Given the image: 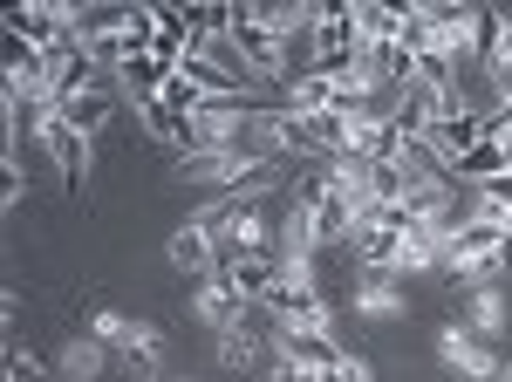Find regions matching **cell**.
<instances>
[{"label":"cell","mask_w":512,"mask_h":382,"mask_svg":"<svg viewBox=\"0 0 512 382\" xmlns=\"http://www.w3.org/2000/svg\"><path fill=\"white\" fill-rule=\"evenodd\" d=\"M7 382H55V362H41L35 348H7Z\"/></svg>","instance_id":"cell-14"},{"label":"cell","mask_w":512,"mask_h":382,"mask_svg":"<svg viewBox=\"0 0 512 382\" xmlns=\"http://www.w3.org/2000/svg\"><path fill=\"white\" fill-rule=\"evenodd\" d=\"M506 321H512L506 287H472V294H465V328H472L478 342H492V348H499V335H506Z\"/></svg>","instance_id":"cell-10"},{"label":"cell","mask_w":512,"mask_h":382,"mask_svg":"<svg viewBox=\"0 0 512 382\" xmlns=\"http://www.w3.org/2000/svg\"><path fill=\"white\" fill-rule=\"evenodd\" d=\"M117 82H103V89H89V96H76V103H62V123H69V130H76V137H89V144H96V137H103V123H110V110H117Z\"/></svg>","instance_id":"cell-11"},{"label":"cell","mask_w":512,"mask_h":382,"mask_svg":"<svg viewBox=\"0 0 512 382\" xmlns=\"http://www.w3.org/2000/svg\"><path fill=\"white\" fill-rule=\"evenodd\" d=\"M164 253H171V267L192 273V280H212V273H219V239H212V226H205L198 212L171 232V246H164Z\"/></svg>","instance_id":"cell-4"},{"label":"cell","mask_w":512,"mask_h":382,"mask_svg":"<svg viewBox=\"0 0 512 382\" xmlns=\"http://www.w3.org/2000/svg\"><path fill=\"white\" fill-rule=\"evenodd\" d=\"M192 314H198V328H205V335H233V328L246 321V314H253V307H246V301L233 294V287H226V280L212 273V280H198Z\"/></svg>","instance_id":"cell-6"},{"label":"cell","mask_w":512,"mask_h":382,"mask_svg":"<svg viewBox=\"0 0 512 382\" xmlns=\"http://www.w3.org/2000/svg\"><path fill=\"white\" fill-rule=\"evenodd\" d=\"M7 35H21V41H35V48H55V41H69L76 35V7L62 0H21V7H7Z\"/></svg>","instance_id":"cell-3"},{"label":"cell","mask_w":512,"mask_h":382,"mask_svg":"<svg viewBox=\"0 0 512 382\" xmlns=\"http://www.w3.org/2000/svg\"><path fill=\"white\" fill-rule=\"evenodd\" d=\"M130 321H137V314H123V307H103V301L89 307V335H96V342L110 348V355H117V342L130 335Z\"/></svg>","instance_id":"cell-13"},{"label":"cell","mask_w":512,"mask_h":382,"mask_svg":"<svg viewBox=\"0 0 512 382\" xmlns=\"http://www.w3.org/2000/svg\"><path fill=\"white\" fill-rule=\"evenodd\" d=\"M499 151H506V178H512V130H499Z\"/></svg>","instance_id":"cell-18"},{"label":"cell","mask_w":512,"mask_h":382,"mask_svg":"<svg viewBox=\"0 0 512 382\" xmlns=\"http://www.w3.org/2000/svg\"><path fill=\"white\" fill-rule=\"evenodd\" d=\"M164 382H178V376H164Z\"/></svg>","instance_id":"cell-20"},{"label":"cell","mask_w":512,"mask_h":382,"mask_svg":"<svg viewBox=\"0 0 512 382\" xmlns=\"http://www.w3.org/2000/svg\"><path fill=\"white\" fill-rule=\"evenodd\" d=\"M472 212L478 219H492L499 232H512V178H492V185L472 191Z\"/></svg>","instance_id":"cell-12"},{"label":"cell","mask_w":512,"mask_h":382,"mask_svg":"<svg viewBox=\"0 0 512 382\" xmlns=\"http://www.w3.org/2000/svg\"><path fill=\"white\" fill-rule=\"evenodd\" d=\"M499 382H512V362H506V376H499Z\"/></svg>","instance_id":"cell-19"},{"label":"cell","mask_w":512,"mask_h":382,"mask_svg":"<svg viewBox=\"0 0 512 382\" xmlns=\"http://www.w3.org/2000/svg\"><path fill=\"white\" fill-rule=\"evenodd\" d=\"M355 314H369V321H403V314H410L403 280H396V273H355Z\"/></svg>","instance_id":"cell-7"},{"label":"cell","mask_w":512,"mask_h":382,"mask_svg":"<svg viewBox=\"0 0 512 382\" xmlns=\"http://www.w3.org/2000/svg\"><path fill=\"white\" fill-rule=\"evenodd\" d=\"M437 362H444L451 376H465V382H499V376H506L499 348L478 342L465 321H444V328H437Z\"/></svg>","instance_id":"cell-2"},{"label":"cell","mask_w":512,"mask_h":382,"mask_svg":"<svg viewBox=\"0 0 512 382\" xmlns=\"http://www.w3.org/2000/svg\"><path fill=\"white\" fill-rule=\"evenodd\" d=\"M274 355H280V369L315 376V369H328V362L342 355V342H335V335H308V328H280L274 321Z\"/></svg>","instance_id":"cell-5"},{"label":"cell","mask_w":512,"mask_h":382,"mask_svg":"<svg viewBox=\"0 0 512 382\" xmlns=\"http://www.w3.org/2000/svg\"><path fill=\"white\" fill-rule=\"evenodd\" d=\"M492 280H499V287H506V280H512V232H506V239H499V253H492Z\"/></svg>","instance_id":"cell-17"},{"label":"cell","mask_w":512,"mask_h":382,"mask_svg":"<svg viewBox=\"0 0 512 382\" xmlns=\"http://www.w3.org/2000/svg\"><path fill=\"white\" fill-rule=\"evenodd\" d=\"M308 382H376V369H369L362 355H349V348H342V355H335L328 369H315V376H308Z\"/></svg>","instance_id":"cell-15"},{"label":"cell","mask_w":512,"mask_h":382,"mask_svg":"<svg viewBox=\"0 0 512 382\" xmlns=\"http://www.w3.org/2000/svg\"><path fill=\"white\" fill-rule=\"evenodd\" d=\"M110 362H117V355H110V348L82 328V335H69V342H62V355H55V382H96Z\"/></svg>","instance_id":"cell-9"},{"label":"cell","mask_w":512,"mask_h":382,"mask_svg":"<svg viewBox=\"0 0 512 382\" xmlns=\"http://www.w3.org/2000/svg\"><path fill=\"white\" fill-rule=\"evenodd\" d=\"M233 48H239V62L253 69V82H294V48L260 21V7H246L239 0V21H233Z\"/></svg>","instance_id":"cell-1"},{"label":"cell","mask_w":512,"mask_h":382,"mask_svg":"<svg viewBox=\"0 0 512 382\" xmlns=\"http://www.w3.org/2000/svg\"><path fill=\"white\" fill-rule=\"evenodd\" d=\"M28 198V171H21V151H7V205Z\"/></svg>","instance_id":"cell-16"},{"label":"cell","mask_w":512,"mask_h":382,"mask_svg":"<svg viewBox=\"0 0 512 382\" xmlns=\"http://www.w3.org/2000/svg\"><path fill=\"white\" fill-rule=\"evenodd\" d=\"M158 362H164V335L151 328V321H130V335L117 342V369H123V376H137V382H164Z\"/></svg>","instance_id":"cell-8"}]
</instances>
